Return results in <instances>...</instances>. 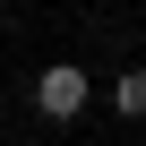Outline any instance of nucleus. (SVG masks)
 Here are the masks:
<instances>
[{"instance_id": "1", "label": "nucleus", "mask_w": 146, "mask_h": 146, "mask_svg": "<svg viewBox=\"0 0 146 146\" xmlns=\"http://www.w3.org/2000/svg\"><path fill=\"white\" fill-rule=\"evenodd\" d=\"M86 95H95V86H86V69H69V60H52L43 78H35V112H43V120H78Z\"/></svg>"}, {"instance_id": "2", "label": "nucleus", "mask_w": 146, "mask_h": 146, "mask_svg": "<svg viewBox=\"0 0 146 146\" xmlns=\"http://www.w3.org/2000/svg\"><path fill=\"white\" fill-rule=\"evenodd\" d=\"M112 112L120 120H146V69H120L112 78Z\"/></svg>"}]
</instances>
